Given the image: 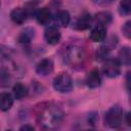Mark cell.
I'll use <instances>...</instances> for the list:
<instances>
[{
	"label": "cell",
	"mask_w": 131,
	"mask_h": 131,
	"mask_svg": "<svg viewBox=\"0 0 131 131\" xmlns=\"http://www.w3.org/2000/svg\"><path fill=\"white\" fill-rule=\"evenodd\" d=\"M94 21L96 24V26H105L108 25L112 21V15L111 13L106 12V11H100L97 12L94 15Z\"/></svg>",
	"instance_id": "obj_16"
},
{
	"label": "cell",
	"mask_w": 131,
	"mask_h": 131,
	"mask_svg": "<svg viewBox=\"0 0 131 131\" xmlns=\"http://www.w3.org/2000/svg\"><path fill=\"white\" fill-rule=\"evenodd\" d=\"M119 13L121 15L131 14V0H121L119 4Z\"/></svg>",
	"instance_id": "obj_19"
},
{
	"label": "cell",
	"mask_w": 131,
	"mask_h": 131,
	"mask_svg": "<svg viewBox=\"0 0 131 131\" xmlns=\"http://www.w3.org/2000/svg\"><path fill=\"white\" fill-rule=\"evenodd\" d=\"M123 111L119 105L112 106L104 115V125L111 128H118L122 123Z\"/></svg>",
	"instance_id": "obj_3"
},
{
	"label": "cell",
	"mask_w": 131,
	"mask_h": 131,
	"mask_svg": "<svg viewBox=\"0 0 131 131\" xmlns=\"http://www.w3.org/2000/svg\"><path fill=\"white\" fill-rule=\"evenodd\" d=\"M119 60L121 63L125 66H129L131 63V48L130 47H123L119 51Z\"/></svg>",
	"instance_id": "obj_17"
},
{
	"label": "cell",
	"mask_w": 131,
	"mask_h": 131,
	"mask_svg": "<svg viewBox=\"0 0 131 131\" xmlns=\"http://www.w3.org/2000/svg\"><path fill=\"white\" fill-rule=\"evenodd\" d=\"M86 86L88 88H91V89H94V88H97L101 85V77H100V74L98 72L97 69H93L91 70L85 77V80H84Z\"/></svg>",
	"instance_id": "obj_6"
},
{
	"label": "cell",
	"mask_w": 131,
	"mask_h": 131,
	"mask_svg": "<svg viewBox=\"0 0 131 131\" xmlns=\"http://www.w3.org/2000/svg\"><path fill=\"white\" fill-rule=\"evenodd\" d=\"M106 37V29L103 26H96L90 32V39L93 42H102Z\"/></svg>",
	"instance_id": "obj_12"
},
{
	"label": "cell",
	"mask_w": 131,
	"mask_h": 131,
	"mask_svg": "<svg viewBox=\"0 0 131 131\" xmlns=\"http://www.w3.org/2000/svg\"><path fill=\"white\" fill-rule=\"evenodd\" d=\"M36 19L40 25H47L51 19V12L47 7L40 8L36 13Z\"/></svg>",
	"instance_id": "obj_13"
},
{
	"label": "cell",
	"mask_w": 131,
	"mask_h": 131,
	"mask_svg": "<svg viewBox=\"0 0 131 131\" xmlns=\"http://www.w3.org/2000/svg\"><path fill=\"white\" fill-rule=\"evenodd\" d=\"M91 50L82 40L72 41L64 50V62L73 69L82 70L90 60Z\"/></svg>",
	"instance_id": "obj_2"
},
{
	"label": "cell",
	"mask_w": 131,
	"mask_h": 131,
	"mask_svg": "<svg viewBox=\"0 0 131 131\" xmlns=\"http://www.w3.org/2000/svg\"><path fill=\"white\" fill-rule=\"evenodd\" d=\"M19 130H30V131H33L34 130V127L33 126H30V125H24L19 128Z\"/></svg>",
	"instance_id": "obj_25"
},
{
	"label": "cell",
	"mask_w": 131,
	"mask_h": 131,
	"mask_svg": "<svg viewBox=\"0 0 131 131\" xmlns=\"http://www.w3.org/2000/svg\"><path fill=\"white\" fill-rule=\"evenodd\" d=\"M92 23V16L90 13L88 12H83L75 21L73 28L75 30H79V31H85L87 29L90 28Z\"/></svg>",
	"instance_id": "obj_7"
},
{
	"label": "cell",
	"mask_w": 131,
	"mask_h": 131,
	"mask_svg": "<svg viewBox=\"0 0 131 131\" xmlns=\"http://www.w3.org/2000/svg\"><path fill=\"white\" fill-rule=\"evenodd\" d=\"M13 104L12 95L8 92H2L0 94V107L2 112H6L11 108Z\"/></svg>",
	"instance_id": "obj_14"
},
{
	"label": "cell",
	"mask_w": 131,
	"mask_h": 131,
	"mask_svg": "<svg viewBox=\"0 0 131 131\" xmlns=\"http://www.w3.org/2000/svg\"><path fill=\"white\" fill-rule=\"evenodd\" d=\"M60 32L55 27H49L44 32V39L50 45H55L60 41Z\"/></svg>",
	"instance_id": "obj_8"
},
{
	"label": "cell",
	"mask_w": 131,
	"mask_h": 131,
	"mask_svg": "<svg viewBox=\"0 0 131 131\" xmlns=\"http://www.w3.org/2000/svg\"><path fill=\"white\" fill-rule=\"evenodd\" d=\"M121 31H122L123 35H124L126 38L131 39V19L128 20V21H126V23L122 26Z\"/></svg>",
	"instance_id": "obj_21"
},
{
	"label": "cell",
	"mask_w": 131,
	"mask_h": 131,
	"mask_svg": "<svg viewBox=\"0 0 131 131\" xmlns=\"http://www.w3.org/2000/svg\"><path fill=\"white\" fill-rule=\"evenodd\" d=\"M12 92H13L14 98L20 100V99L27 97V95L29 93V90H28V88H27L26 85H24L21 83H16L12 87Z\"/></svg>",
	"instance_id": "obj_15"
},
{
	"label": "cell",
	"mask_w": 131,
	"mask_h": 131,
	"mask_svg": "<svg viewBox=\"0 0 131 131\" xmlns=\"http://www.w3.org/2000/svg\"><path fill=\"white\" fill-rule=\"evenodd\" d=\"M103 74L108 78H116L121 73V61L118 58H107L102 66Z\"/></svg>",
	"instance_id": "obj_5"
},
{
	"label": "cell",
	"mask_w": 131,
	"mask_h": 131,
	"mask_svg": "<svg viewBox=\"0 0 131 131\" xmlns=\"http://www.w3.org/2000/svg\"><path fill=\"white\" fill-rule=\"evenodd\" d=\"M34 36H35V31H34V29H32V28H27V29H25V30L20 33V35H19V37H18V42H19V43H23V44H28V43L31 42V40L34 38Z\"/></svg>",
	"instance_id": "obj_18"
},
{
	"label": "cell",
	"mask_w": 131,
	"mask_h": 131,
	"mask_svg": "<svg viewBox=\"0 0 131 131\" xmlns=\"http://www.w3.org/2000/svg\"><path fill=\"white\" fill-rule=\"evenodd\" d=\"M126 84H127L128 90L131 92V73H128V75L126 77Z\"/></svg>",
	"instance_id": "obj_23"
},
{
	"label": "cell",
	"mask_w": 131,
	"mask_h": 131,
	"mask_svg": "<svg viewBox=\"0 0 131 131\" xmlns=\"http://www.w3.org/2000/svg\"><path fill=\"white\" fill-rule=\"evenodd\" d=\"M53 88L60 93H68L73 89V80L67 73H60L53 79Z\"/></svg>",
	"instance_id": "obj_4"
},
{
	"label": "cell",
	"mask_w": 131,
	"mask_h": 131,
	"mask_svg": "<svg viewBox=\"0 0 131 131\" xmlns=\"http://www.w3.org/2000/svg\"><path fill=\"white\" fill-rule=\"evenodd\" d=\"M53 61L49 58H44L38 62L36 67V73L41 76H47L53 72Z\"/></svg>",
	"instance_id": "obj_10"
},
{
	"label": "cell",
	"mask_w": 131,
	"mask_h": 131,
	"mask_svg": "<svg viewBox=\"0 0 131 131\" xmlns=\"http://www.w3.org/2000/svg\"><path fill=\"white\" fill-rule=\"evenodd\" d=\"M113 0H94V2L98 3V4H105V3H108V2H112Z\"/></svg>",
	"instance_id": "obj_26"
},
{
	"label": "cell",
	"mask_w": 131,
	"mask_h": 131,
	"mask_svg": "<svg viewBox=\"0 0 131 131\" xmlns=\"http://www.w3.org/2000/svg\"><path fill=\"white\" fill-rule=\"evenodd\" d=\"M28 15V11L25 7H15L10 12V18L16 25H23L27 20Z\"/></svg>",
	"instance_id": "obj_9"
},
{
	"label": "cell",
	"mask_w": 131,
	"mask_h": 131,
	"mask_svg": "<svg viewBox=\"0 0 131 131\" xmlns=\"http://www.w3.org/2000/svg\"><path fill=\"white\" fill-rule=\"evenodd\" d=\"M36 121L44 129H55L57 128L64 117L62 108L54 102L46 101L38 103L33 108Z\"/></svg>",
	"instance_id": "obj_1"
},
{
	"label": "cell",
	"mask_w": 131,
	"mask_h": 131,
	"mask_svg": "<svg viewBox=\"0 0 131 131\" xmlns=\"http://www.w3.org/2000/svg\"><path fill=\"white\" fill-rule=\"evenodd\" d=\"M125 121H126L127 125H128L129 127H131V112H129V113L125 116Z\"/></svg>",
	"instance_id": "obj_24"
},
{
	"label": "cell",
	"mask_w": 131,
	"mask_h": 131,
	"mask_svg": "<svg viewBox=\"0 0 131 131\" xmlns=\"http://www.w3.org/2000/svg\"><path fill=\"white\" fill-rule=\"evenodd\" d=\"M9 84V76L8 71L5 69H1V86H7Z\"/></svg>",
	"instance_id": "obj_22"
},
{
	"label": "cell",
	"mask_w": 131,
	"mask_h": 131,
	"mask_svg": "<svg viewBox=\"0 0 131 131\" xmlns=\"http://www.w3.org/2000/svg\"><path fill=\"white\" fill-rule=\"evenodd\" d=\"M54 21L58 27L67 28L71 21V16L69 11L67 10H59L54 15Z\"/></svg>",
	"instance_id": "obj_11"
},
{
	"label": "cell",
	"mask_w": 131,
	"mask_h": 131,
	"mask_svg": "<svg viewBox=\"0 0 131 131\" xmlns=\"http://www.w3.org/2000/svg\"><path fill=\"white\" fill-rule=\"evenodd\" d=\"M111 50H112V49L108 48L105 44L101 45V46L97 49V52H96V59H97V60H104V59H106V58H107V55H108V53H110Z\"/></svg>",
	"instance_id": "obj_20"
}]
</instances>
